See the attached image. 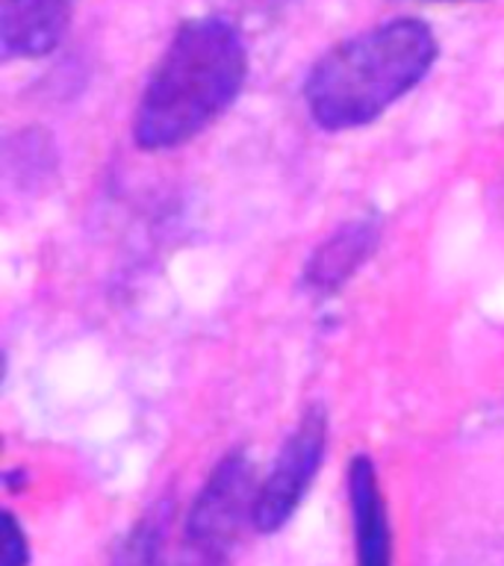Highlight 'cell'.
I'll use <instances>...</instances> for the list:
<instances>
[{"instance_id":"cell-3","label":"cell","mask_w":504,"mask_h":566,"mask_svg":"<svg viewBox=\"0 0 504 566\" xmlns=\"http://www.w3.org/2000/svg\"><path fill=\"white\" fill-rule=\"evenodd\" d=\"M254 467L242 449H233L210 472L186 520L180 566H230L239 539L254 525Z\"/></svg>"},{"instance_id":"cell-7","label":"cell","mask_w":504,"mask_h":566,"mask_svg":"<svg viewBox=\"0 0 504 566\" xmlns=\"http://www.w3.org/2000/svg\"><path fill=\"white\" fill-rule=\"evenodd\" d=\"M378 224L369 219L348 221L339 230H334L307 260V269H304L307 290L318 292V295H334V292L343 290L348 277L378 248Z\"/></svg>"},{"instance_id":"cell-5","label":"cell","mask_w":504,"mask_h":566,"mask_svg":"<svg viewBox=\"0 0 504 566\" xmlns=\"http://www.w3.org/2000/svg\"><path fill=\"white\" fill-rule=\"evenodd\" d=\"M74 0H0V48L7 60L51 53L69 30Z\"/></svg>"},{"instance_id":"cell-6","label":"cell","mask_w":504,"mask_h":566,"mask_svg":"<svg viewBox=\"0 0 504 566\" xmlns=\"http://www.w3.org/2000/svg\"><path fill=\"white\" fill-rule=\"evenodd\" d=\"M348 504H351L357 566H392V534L378 472L366 454L348 463Z\"/></svg>"},{"instance_id":"cell-8","label":"cell","mask_w":504,"mask_h":566,"mask_svg":"<svg viewBox=\"0 0 504 566\" xmlns=\"http://www.w3.org/2000/svg\"><path fill=\"white\" fill-rule=\"evenodd\" d=\"M171 528V502L162 499L150 507L130 534L115 548L113 566H166V539Z\"/></svg>"},{"instance_id":"cell-2","label":"cell","mask_w":504,"mask_h":566,"mask_svg":"<svg viewBox=\"0 0 504 566\" xmlns=\"http://www.w3.org/2000/svg\"><path fill=\"white\" fill-rule=\"evenodd\" d=\"M437 53V35L419 18H396L345 39L313 65L304 83L313 122L325 130L375 122L422 83Z\"/></svg>"},{"instance_id":"cell-4","label":"cell","mask_w":504,"mask_h":566,"mask_svg":"<svg viewBox=\"0 0 504 566\" xmlns=\"http://www.w3.org/2000/svg\"><path fill=\"white\" fill-rule=\"evenodd\" d=\"M327 442V413L322 405H313L304 410L301 422L283 442L281 454L274 460L272 472L256 493L254 528L263 534L281 531L292 520L304 502L313 478H316L322 458H325Z\"/></svg>"},{"instance_id":"cell-1","label":"cell","mask_w":504,"mask_h":566,"mask_svg":"<svg viewBox=\"0 0 504 566\" xmlns=\"http://www.w3.org/2000/svg\"><path fill=\"white\" fill-rule=\"evenodd\" d=\"M248 77V51L228 18H189L141 88L133 136L141 150H168L203 133Z\"/></svg>"},{"instance_id":"cell-9","label":"cell","mask_w":504,"mask_h":566,"mask_svg":"<svg viewBox=\"0 0 504 566\" xmlns=\"http://www.w3.org/2000/svg\"><path fill=\"white\" fill-rule=\"evenodd\" d=\"M30 552H27L24 531L18 528V522L12 513L3 516V566H27Z\"/></svg>"}]
</instances>
